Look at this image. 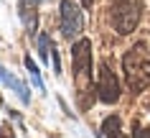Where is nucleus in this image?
<instances>
[{"label":"nucleus","instance_id":"nucleus-2","mask_svg":"<svg viewBox=\"0 0 150 138\" xmlns=\"http://www.w3.org/2000/svg\"><path fill=\"white\" fill-rule=\"evenodd\" d=\"M71 56H74V82L84 95L92 89V41L79 39L71 49Z\"/></svg>","mask_w":150,"mask_h":138},{"label":"nucleus","instance_id":"nucleus-1","mask_svg":"<svg viewBox=\"0 0 150 138\" xmlns=\"http://www.w3.org/2000/svg\"><path fill=\"white\" fill-rule=\"evenodd\" d=\"M122 69H125L127 87L132 92H142L150 84V49L148 46H132L122 59Z\"/></svg>","mask_w":150,"mask_h":138},{"label":"nucleus","instance_id":"nucleus-10","mask_svg":"<svg viewBox=\"0 0 150 138\" xmlns=\"http://www.w3.org/2000/svg\"><path fill=\"white\" fill-rule=\"evenodd\" d=\"M132 138H145V130H140L137 125H135V136H132Z\"/></svg>","mask_w":150,"mask_h":138},{"label":"nucleus","instance_id":"nucleus-8","mask_svg":"<svg viewBox=\"0 0 150 138\" xmlns=\"http://www.w3.org/2000/svg\"><path fill=\"white\" fill-rule=\"evenodd\" d=\"M102 138H122V136H120V118H117V115L104 118V123H102Z\"/></svg>","mask_w":150,"mask_h":138},{"label":"nucleus","instance_id":"nucleus-9","mask_svg":"<svg viewBox=\"0 0 150 138\" xmlns=\"http://www.w3.org/2000/svg\"><path fill=\"white\" fill-rule=\"evenodd\" d=\"M25 66H28V72H31L33 84H36L38 89H43V82H41V72H38V66L33 64V59H31V56H25Z\"/></svg>","mask_w":150,"mask_h":138},{"label":"nucleus","instance_id":"nucleus-6","mask_svg":"<svg viewBox=\"0 0 150 138\" xmlns=\"http://www.w3.org/2000/svg\"><path fill=\"white\" fill-rule=\"evenodd\" d=\"M0 82H3V84H8L10 89H16V92H18V97L23 100V102H28V100H31V95H28L25 84H23V82H18L13 74H8L5 69H3V64H0Z\"/></svg>","mask_w":150,"mask_h":138},{"label":"nucleus","instance_id":"nucleus-5","mask_svg":"<svg viewBox=\"0 0 150 138\" xmlns=\"http://www.w3.org/2000/svg\"><path fill=\"white\" fill-rule=\"evenodd\" d=\"M97 92H99V100H102V102H107V105H112V102H117V100H120V82H117L115 72H112L107 64L99 66Z\"/></svg>","mask_w":150,"mask_h":138},{"label":"nucleus","instance_id":"nucleus-4","mask_svg":"<svg viewBox=\"0 0 150 138\" xmlns=\"http://www.w3.org/2000/svg\"><path fill=\"white\" fill-rule=\"evenodd\" d=\"M84 18H81V8L76 0H61V33L66 39H76L81 33Z\"/></svg>","mask_w":150,"mask_h":138},{"label":"nucleus","instance_id":"nucleus-11","mask_svg":"<svg viewBox=\"0 0 150 138\" xmlns=\"http://www.w3.org/2000/svg\"><path fill=\"white\" fill-rule=\"evenodd\" d=\"M81 5L84 8H92V0H81Z\"/></svg>","mask_w":150,"mask_h":138},{"label":"nucleus","instance_id":"nucleus-7","mask_svg":"<svg viewBox=\"0 0 150 138\" xmlns=\"http://www.w3.org/2000/svg\"><path fill=\"white\" fill-rule=\"evenodd\" d=\"M21 18H23L25 28L31 33H36V26H38V18H36V8H33L28 0H21Z\"/></svg>","mask_w":150,"mask_h":138},{"label":"nucleus","instance_id":"nucleus-12","mask_svg":"<svg viewBox=\"0 0 150 138\" xmlns=\"http://www.w3.org/2000/svg\"><path fill=\"white\" fill-rule=\"evenodd\" d=\"M145 138H150V130H145Z\"/></svg>","mask_w":150,"mask_h":138},{"label":"nucleus","instance_id":"nucleus-3","mask_svg":"<svg viewBox=\"0 0 150 138\" xmlns=\"http://www.w3.org/2000/svg\"><path fill=\"white\" fill-rule=\"evenodd\" d=\"M140 21V8H137V3H117L115 8H112V26H115V31L117 33H132L135 26Z\"/></svg>","mask_w":150,"mask_h":138}]
</instances>
